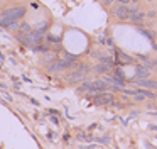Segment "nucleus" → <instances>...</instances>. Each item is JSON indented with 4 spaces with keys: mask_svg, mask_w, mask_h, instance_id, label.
Returning a JSON list of instances; mask_svg holds the SVG:
<instances>
[{
    "mask_svg": "<svg viewBox=\"0 0 157 149\" xmlns=\"http://www.w3.org/2000/svg\"><path fill=\"white\" fill-rule=\"evenodd\" d=\"M154 44H157V32H154V41H152Z\"/></svg>",
    "mask_w": 157,
    "mask_h": 149,
    "instance_id": "a211bd4d",
    "label": "nucleus"
},
{
    "mask_svg": "<svg viewBox=\"0 0 157 149\" xmlns=\"http://www.w3.org/2000/svg\"><path fill=\"white\" fill-rule=\"evenodd\" d=\"M152 47H154V49L157 51V44H154V42H152Z\"/></svg>",
    "mask_w": 157,
    "mask_h": 149,
    "instance_id": "6ab92c4d",
    "label": "nucleus"
},
{
    "mask_svg": "<svg viewBox=\"0 0 157 149\" xmlns=\"http://www.w3.org/2000/svg\"><path fill=\"white\" fill-rule=\"evenodd\" d=\"M117 63L118 64H133L135 63V58H132L130 54H125L123 51L117 49Z\"/></svg>",
    "mask_w": 157,
    "mask_h": 149,
    "instance_id": "423d86ee",
    "label": "nucleus"
},
{
    "mask_svg": "<svg viewBox=\"0 0 157 149\" xmlns=\"http://www.w3.org/2000/svg\"><path fill=\"white\" fill-rule=\"evenodd\" d=\"M19 29H21V32H22V34H24V32L27 34V32H31V30H32V29H31V26H29L27 22H22L21 26H19Z\"/></svg>",
    "mask_w": 157,
    "mask_h": 149,
    "instance_id": "9b49d317",
    "label": "nucleus"
},
{
    "mask_svg": "<svg viewBox=\"0 0 157 149\" xmlns=\"http://www.w3.org/2000/svg\"><path fill=\"white\" fill-rule=\"evenodd\" d=\"M113 76L118 78V80H123V81H125V74H123V71L120 70V68H117V70L113 71Z\"/></svg>",
    "mask_w": 157,
    "mask_h": 149,
    "instance_id": "ddd939ff",
    "label": "nucleus"
},
{
    "mask_svg": "<svg viewBox=\"0 0 157 149\" xmlns=\"http://www.w3.org/2000/svg\"><path fill=\"white\" fill-rule=\"evenodd\" d=\"M0 26L5 27V29H17L19 24H17V20H12V19H5V17H0Z\"/></svg>",
    "mask_w": 157,
    "mask_h": 149,
    "instance_id": "6e6552de",
    "label": "nucleus"
},
{
    "mask_svg": "<svg viewBox=\"0 0 157 149\" xmlns=\"http://www.w3.org/2000/svg\"><path fill=\"white\" fill-rule=\"evenodd\" d=\"M54 61H56V54L52 53V51H46L44 53V63L51 64V63H54Z\"/></svg>",
    "mask_w": 157,
    "mask_h": 149,
    "instance_id": "9d476101",
    "label": "nucleus"
},
{
    "mask_svg": "<svg viewBox=\"0 0 157 149\" xmlns=\"http://www.w3.org/2000/svg\"><path fill=\"white\" fill-rule=\"evenodd\" d=\"M152 129H154V131H157V125H152Z\"/></svg>",
    "mask_w": 157,
    "mask_h": 149,
    "instance_id": "aec40b11",
    "label": "nucleus"
},
{
    "mask_svg": "<svg viewBox=\"0 0 157 149\" xmlns=\"http://www.w3.org/2000/svg\"><path fill=\"white\" fill-rule=\"evenodd\" d=\"M133 83H137L139 87L142 88H150V90H157V81L155 80H150V78H147V80H132Z\"/></svg>",
    "mask_w": 157,
    "mask_h": 149,
    "instance_id": "0eeeda50",
    "label": "nucleus"
},
{
    "mask_svg": "<svg viewBox=\"0 0 157 149\" xmlns=\"http://www.w3.org/2000/svg\"><path fill=\"white\" fill-rule=\"evenodd\" d=\"M147 2H150V0H147Z\"/></svg>",
    "mask_w": 157,
    "mask_h": 149,
    "instance_id": "4be33fe9",
    "label": "nucleus"
},
{
    "mask_svg": "<svg viewBox=\"0 0 157 149\" xmlns=\"http://www.w3.org/2000/svg\"><path fill=\"white\" fill-rule=\"evenodd\" d=\"M117 2H118V3H123V5H127V3L130 2V0H117Z\"/></svg>",
    "mask_w": 157,
    "mask_h": 149,
    "instance_id": "f3484780",
    "label": "nucleus"
},
{
    "mask_svg": "<svg viewBox=\"0 0 157 149\" xmlns=\"http://www.w3.org/2000/svg\"><path fill=\"white\" fill-rule=\"evenodd\" d=\"M145 17L154 19V17H157V12H155V10H149V12H145Z\"/></svg>",
    "mask_w": 157,
    "mask_h": 149,
    "instance_id": "4468645a",
    "label": "nucleus"
},
{
    "mask_svg": "<svg viewBox=\"0 0 157 149\" xmlns=\"http://www.w3.org/2000/svg\"><path fill=\"white\" fill-rule=\"evenodd\" d=\"M91 71V68L88 66V64H81L79 68H76L75 71H71L69 74H66V81L71 85L75 83H79V81H85L86 80V74Z\"/></svg>",
    "mask_w": 157,
    "mask_h": 149,
    "instance_id": "f257e3e1",
    "label": "nucleus"
},
{
    "mask_svg": "<svg viewBox=\"0 0 157 149\" xmlns=\"http://www.w3.org/2000/svg\"><path fill=\"white\" fill-rule=\"evenodd\" d=\"M93 71H95V73H98V74H103V73H110V70H112V68L110 66H106V64H96V66H93L91 68Z\"/></svg>",
    "mask_w": 157,
    "mask_h": 149,
    "instance_id": "1a4fd4ad",
    "label": "nucleus"
},
{
    "mask_svg": "<svg viewBox=\"0 0 157 149\" xmlns=\"http://www.w3.org/2000/svg\"><path fill=\"white\" fill-rule=\"evenodd\" d=\"M112 14L117 17L118 20H128V5H123V3H117L112 9Z\"/></svg>",
    "mask_w": 157,
    "mask_h": 149,
    "instance_id": "20e7f679",
    "label": "nucleus"
},
{
    "mask_svg": "<svg viewBox=\"0 0 157 149\" xmlns=\"http://www.w3.org/2000/svg\"><path fill=\"white\" fill-rule=\"evenodd\" d=\"M25 15V7L19 5V7H10V9L4 10L0 14V17H5V19H12V20H21Z\"/></svg>",
    "mask_w": 157,
    "mask_h": 149,
    "instance_id": "f03ea898",
    "label": "nucleus"
},
{
    "mask_svg": "<svg viewBox=\"0 0 157 149\" xmlns=\"http://www.w3.org/2000/svg\"><path fill=\"white\" fill-rule=\"evenodd\" d=\"M132 2H139V0H132Z\"/></svg>",
    "mask_w": 157,
    "mask_h": 149,
    "instance_id": "412c9836",
    "label": "nucleus"
},
{
    "mask_svg": "<svg viewBox=\"0 0 157 149\" xmlns=\"http://www.w3.org/2000/svg\"><path fill=\"white\" fill-rule=\"evenodd\" d=\"M113 2H115V0H101V5H105V7H110Z\"/></svg>",
    "mask_w": 157,
    "mask_h": 149,
    "instance_id": "dca6fc26",
    "label": "nucleus"
},
{
    "mask_svg": "<svg viewBox=\"0 0 157 149\" xmlns=\"http://www.w3.org/2000/svg\"><path fill=\"white\" fill-rule=\"evenodd\" d=\"M48 41H51V42H58L61 41V37H56V36H48Z\"/></svg>",
    "mask_w": 157,
    "mask_h": 149,
    "instance_id": "2eb2a0df",
    "label": "nucleus"
},
{
    "mask_svg": "<svg viewBox=\"0 0 157 149\" xmlns=\"http://www.w3.org/2000/svg\"><path fill=\"white\" fill-rule=\"evenodd\" d=\"M140 34H144L147 39L154 41V32H152V30H147V29H144V27H142V29H140Z\"/></svg>",
    "mask_w": 157,
    "mask_h": 149,
    "instance_id": "f8f14e48",
    "label": "nucleus"
},
{
    "mask_svg": "<svg viewBox=\"0 0 157 149\" xmlns=\"http://www.w3.org/2000/svg\"><path fill=\"white\" fill-rule=\"evenodd\" d=\"M115 102V95L108 93V91H100V93L93 95V103L95 105H112Z\"/></svg>",
    "mask_w": 157,
    "mask_h": 149,
    "instance_id": "7ed1b4c3",
    "label": "nucleus"
},
{
    "mask_svg": "<svg viewBox=\"0 0 157 149\" xmlns=\"http://www.w3.org/2000/svg\"><path fill=\"white\" fill-rule=\"evenodd\" d=\"M147 78H150V70L144 64H139L135 68V78L133 80H147Z\"/></svg>",
    "mask_w": 157,
    "mask_h": 149,
    "instance_id": "39448f33",
    "label": "nucleus"
}]
</instances>
